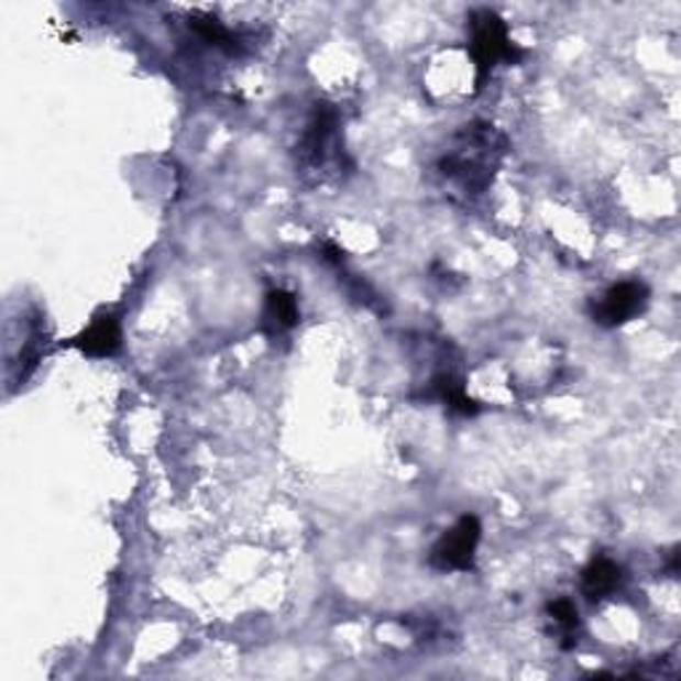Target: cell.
<instances>
[{"mask_svg": "<svg viewBox=\"0 0 681 681\" xmlns=\"http://www.w3.org/2000/svg\"><path fill=\"white\" fill-rule=\"evenodd\" d=\"M506 136L490 123L461 125L450 136L448 150L439 155L437 174L463 200L485 195L498 174L503 155H506Z\"/></svg>", "mask_w": 681, "mask_h": 681, "instance_id": "6da1fadb", "label": "cell"}, {"mask_svg": "<svg viewBox=\"0 0 681 681\" xmlns=\"http://www.w3.org/2000/svg\"><path fill=\"white\" fill-rule=\"evenodd\" d=\"M469 30H471L469 54L476 67L474 88L476 91H482L498 62H506V65H519L525 51L514 46L512 37H508L506 22H503V17L495 14L493 9L471 11Z\"/></svg>", "mask_w": 681, "mask_h": 681, "instance_id": "7a4b0ae2", "label": "cell"}, {"mask_svg": "<svg viewBox=\"0 0 681 681\" xmlns=\"http://www.w3.org/2000/svg\"><path fill=\"white\" fill-rule=\"evenodd\" d=\"M482 538V525L474 514H466L455 521L444 536L437 540L429 553V562L435 570L442 572H466L474 568L476 546Z\"/></svg>", "mask_w": 681, "mask_h": 681, "instance_id": "3957f363", "label": "cell"}, {"mask_svg": "<svg viewBox=\"0 0 681 681\" xmlns=\"http://www.w3.org/2000/svg\"><path fill=\"white\" fill-rule=\"evenodd\" d=\"M649 304V288L639 279H623L609 285L607 290L591 304V317L602 328H620L639 317Z\"/></svg>", "mask_w": 681, "mask_h": 681, "instance_id": "277c9868", "label": "cell"}, {"mask_svg": "<svg viewBox=\"0 0 681 681\" xmlns=\"http://www.w3.org/2000/svg\"><path fill=\"white\" fill-rule=\"evenodd\" d=\"M336 129H339V114L330 105H317L315 114H311L307 131H304L301 144H298V161L307 168L317 171L330 157L339 155L336 146Z\"/></svg>", "mask_w": 681, "mask_h": 681, "instance_id": "5b68a950", "label": "cell"}, {"mask_svg": "<svg viewBox=\"0 0 681 681\" xmlns=\"http://www.w3.org/2000/svg\"><path fill=\"white\" fill-rule=\"evenodd\" d=\"M120 322L114 315H99L80 336L69 341V347L80 349L86 358H110L120 349Z\"/></svg>", "mask_w": 681, "mask_h": 681, "instance_id": "8992f818", "label": "cell"}, {"mask_svg": "<svg viewBox=\"0 0 681 681\" xmlns=\"http://www.w3.org/2000/svg\"><path fill=\"white\" fill-rule=\"evenodd\" d=\"M623 583V568L609 557H594L581 575L583 596L589 602H602L613 596Z\"/></svg>", "mask_w": 681, "mask_h": 681, "instance_id": "52a82bcc", "label": "cell"}, {"mask_svg": "<svg viewBox=\"0 0 681 681\" xmlns=\"http://www.w3.org/2000/svg\"><path fill=\"white\" fill-rule=\"evenodd\" d=\"M301 320L298 301L290 290H270L264 304V330L270 336H283Z\"/></svg>", "mask_w": 681, "mask_h": 681, "instance_id": "ba28073f", "label": "cell"}, {"mask_svg": "<svg viewBox=\"0 0 681 681\" xmlns=\"http://www.w3.org/2000/svg\"><path fill=\"white\" fill-rule=\"evenodd\" d=\"M189 28L195 30L197 35L202 37L206 43H211V46L227 51V54H240V41L232 35V30L224 28V24L219 22L216 17H208V14H195L189 17Z\"/></svg>", "mask_w": 681, "mask_h": 681, "instance_id": "9c48e42d", "label": "cell"}, {"mask_svg": "<svg viewBox=\"0 0 681 681\" xmlns=\"http://www.w3.org/2000/svg\"><path fill=\"white\" fill-rule=\"evenodd\" d=\"M435 394L439 399H442L444 405L450 407V410L458 413V416H474V413H480V405L474 403V399L466 397V392H463V384L458 378H453L450 373L437 375L435 378Z\"/></svg>", "mask_w": 681, "mask_h": 681, "instance_id": "30bf717a", "label": "cell"}, {"mask_svg": "<svg viewBox=\"0 0 681 681\" xmlns=\"http://www.w3.org/2000/svg\"><path fill=\"white\" fill-rule=\"evenodd\" d=\"M546 613H549V617L553 623H557L559 631L564 634V649H572L575 647V631L581 628V615H578V607L575 602L568 600V596H562V600H553L549 602V607H546Z\"/></svg>", "mask_w": 681, "mask_h": 681, "instance_id": "8fae6325", "label": "cell"}]
</instances>
